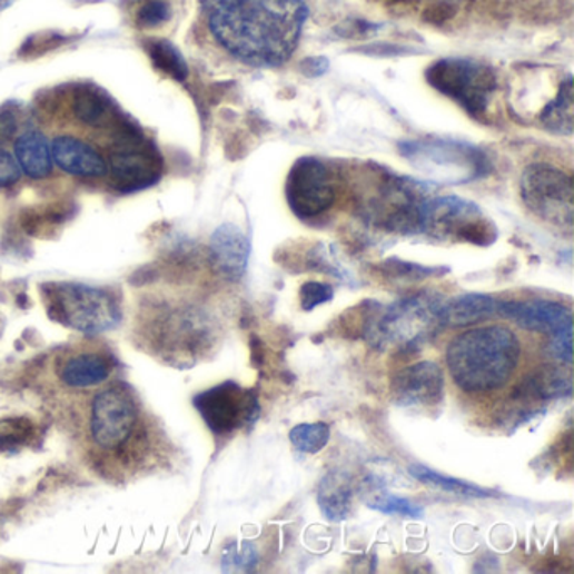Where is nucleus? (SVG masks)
Here are the masks:
<instances>
[{"label":"nucleus","instance_id":"1","mask_svg":"<svg viewBox=\"0 0 574 574\" xmlns=\"http://www.w3.org/2000/svg\"><path fill=\"white\" fill-rule=\"evenodd\" d=\"M202 8L216 41L258 68L284 65L308 18L304 0H202Z\"/></svg>","mask_w":574,"mask_h":574},{"label":"nucleus","instance_id":"2","mask_svg":"<svg viewBox=\"0 0 574 574\" xmlns=\"http://www.w3.org/2000/svg\"><path fill=\"white\" fill-rule=\"evenodd\" d=\"M446 367L467 395H492L511 383L523 359V343L505 326L465 330L446 347Z\"/></svg>","mask_w":574,"mask_h":574},{"label":"nucleus","instance_id":"3","mask_svg":"<svg viewBox=\"0 0 574 574\" xmlns=\"http://www.w3.org/2000/svg\"><path fill=\"white\" fill-rule=\"evenodd\" d=\"M443 298L432 291H419L396 300L385 310L374 311L364 324V339L377 350L398 347L418 350L442 326Z\"/></svg>","mask_w":574,"mask_h":574},{"label":"nucleus","instance_id":"4","mask_svg":"<svg viewBox=\"0 0 574 574\" xmlns=\"http://www.w3.org/2000/svg\"><path fill=\"white\" fill-rule=\"evenodd\" d=\"M41 294L51 320L87 336L108 333L121 323L120 304L105 288L58 281L42 285Z\"/></svg>","mask_w":574,"mask_h":574},{"label":"nucleus","instance_id":"5","mask_svg":"<svg viewBox=\"0 0 574 574\" xmlns=\"http://www.w3.org/2000/svg\"><path fill=\"white\" fill-rule=\"evenodd\" d=\"M88 435L100 454L123 458L137 451L144 435L142 415L136 395L127 386L115 383L91 398Z\"/></svg>","mask_w":574,"mask_h":574},{"label":"nucleus","instance_id":"6","mask_svg":"<svg viewBox=\"0 0 574 574\" xmlns=\"http://www.w3.org/2000/svg\"><path fill=\"white\" fill-rule=\"evenodd\" d=\"M399 152L426 180L439 184L471 182L491 169L481 149L461 140H406L399 144Z\"/></svg>","mask_w":574,"mask_h":574},{"label":"nucleus","instance_id":"7","mask_svg":"<svg viewBox=\"0 0 574 574\" xmlns=\"http://www.w3.org/2000/svg\"><path fill=\"white\" fill-rule=\"evenodd\" d=\"M422 232L443 241L487 246L497 239V228L475 202L457 196L429 198L423 206Z\"/></svg>","mask_w":574,"mask_h":574},{"label":"nucleus","instance_id":"8","mask_svg":"<svg viewBox=\"0 0 574 574\" xmlns=\"http://www.w3.org/2000/svg\"><path fill=\"white\" fill-rule=\"evenodd\" d=\"M433 186L406 177H385L367 206L370 221L389 231L422 232V211Z\"/></svg>","mask_w":574,"mask_h":574},{"label":"nucleus","instance_id":"9","mask_svg":"<svg viewBox=\"0 0 574 574\" xmlns=\"http://www.w3.org/2000/svg\"><path fill=\"white\" fill-rule=\"evenodd\" d=\"M524 205L543 221L566 232H573V180L563 170L547 164H533L521 179Z\"/></svg>","mask_w":574,"mask_h":574},{"label":"nucleus","instance_id":"10","mask_svg":"<svg viewBox=\"0 0 574 574\" xmlns=\"http://www.w3.org/2000/svg\"><path fill=\"white\" fill-rule=\"evenodd\" d=\"M426 80L439 93L457 100L472 115L484 113L494 97V71L474 59L448 58L436 61L426 71Z\"/></svg>","mask_w":574,"mask_h":574},{"label":"nucleus","instance_id":"11","mask_svg":"<svg viewBox=\"0 0 574 574\" xmlns=\"http://www.w3.org/2000/svg\"><path fill=\"white\" fill-rule=\"evenodd\" d=\"M110 172L113 186L120 192H136L160 179L162 159L139 130L120 125L111 147Z\"/></svg>","mask_w":574,"mask_h":574},{"label":"nucleus","instance_id":"12","mask_svg":"<svg viewBox=\"0 0 574 574\" xmlns=\"http://www.w3.org/2000/svg\"><path fill=\"white\" fill-rule=\"evenodd\" d=\"M195 408L215 435H231L257 422L260 416L257 393L241 388L235 380H225L192 399Z\"/></svg>","mask_w":574,"mask_h":574},{"label":"nucleus","instance_id":"13","mask_svg":"<svg viewBox=\"0 0 574 574\" xmlns=\"http://www.w3.org/2000/svg\"><path fill=\"white\" fill-rule=\"evenodd\" d=\"M333 176L326 164L304 157L291 167L287 179V201L301 219L317 218L334 205Z\"/></svg>","mask_w":574,"mask_h":574},{"label":"nucleus","instance_id":"14","mask_svg":"<svg viewBox=\"0 0 574 574\" xmlns=\"http://www.w3.org/2000/svg\"><path fill=\"white\" fill-rule=\"evenodd\" d=\"M392 393L399 406L433 408L445 398V376L433 360L409 364L395 374Z\"/></svg>","mask_w":574,"mask_h":574},{"label":"nucleus","instance_id":"15","mask_svg":"<svg viewBox=\"0 0 574 574\" xmlns=\"http://www.w3.org/2000/svg\"><path fill=\"white\" fill-rule=\"evenodd\" d=\"M113 357L107 350L85 347L62 354L56 363V377L71 392H87L105 385L113 374Z\"/></svg>","mask_w":574,"mask_h":574},{"label":"nucleus","instance_id":"16","mask_svg":"<svg viewBox=\"0 0 574 574\" xmlns=\"http://www.w3.org/2000/svg\"><path fill=\"white\" fill-rule=\"evenodd\" d=\"M498 315L507 318L521 329L530 333L554 336L560 330L573 326V314L566 305L550 300L516 301L501 300Z\"/></svg>","mask_w":574,"mask_h":574},{"label":"nucleus","instance_id":"17","mask_svg":"<svg viewBox=\"0 0 574 574\" xmlns=\"http://www.w3.org/2000/svg\"><path fill=\"white\" fill-rule=\"evenodd\" d=\"M209 251H211L212 267L222 278L229 281L241 280L248 268L251 246H249L248 236L238 226L231 222L219 226L212 232Z\"/></svg>","mask_w":574,"mask_h":574},{"label":"nucleus","instance_id":"18","mask_svg":"<svg viewBox=\"0 0 574 574\" xmlns=\"http://www.w3.org/2000/svg\"><path fill=\"white\" fill-rule=\"evenodd\" d=\"M571 392H573L571 374L563 367L543 364L519 380L511 398L516 402V405L537 406L551 399L571 396Z\"/></svg>","mask_w":574,"mask_h":574},{"label":"nucleus","instance_id":"19","mask_svg":"<svg viewBox=\"0 0 574 574\" xmlns=\"http://www.w3.org/2000/svg\"><path fill=\"white\" fill-rule=\"evenodd\" d=\"M56 166L71 176L100 177L108 170L103 157L81 140L75 137H58L51 147Z\"/></svg>","mask_w":574,"mask_h":574},{"label":"nucleus","instance_id":"20","mask_svg":"<svg viewBox=\"0 0 574 574\" xmlns=\"http://www.w3.org/2000/svg\"><path fill=\"white\" fill-rule=\"evenodd\" d=\"M501 300L491 295L467 294L443 301V327H468L498 315Z\"/></svg>","mask_w":574,"mask_h":574},{"label":"nucleus","instance_id":"21","mask_svg":"<svg viewBox=\"0 0 574 574\" xmlns=\"http://www.w3.org/2000/svg\"><path fill=\"white\" fill-rule=\"evenodd\" d=\"M353 482L346 472L330 471L318 484L317 502L330 523H343L350 516Z\"/></svg>","mask_w":574,"mask_h":574},{"label":"nucleus","instance_id":"22","mask_svg":"<svg viewBox=\"0 0 574 574\" xmlns=\"http://www.w3.org/2000/svg\"><path fill=\"white\" fill-rule=\"evenodd\" d=\"M16 160L26 176L44 179L52 170V154L41 132H26L16 142Z\"/></svg>","mask_w":574,"mask_h":574},{"label":"nucleus","instance_id":"23","mask_svg":"<svg viewBox=\"0 0 574 574\" xmlns=\"http://www.w3.org/2000/svg\"><path fill=\"white\" fill-rule=\"evenodd\" d=\"M573 78L567 77L566 80L561 81L557 93L554 95L553 100L541 111V123L546 127L550 132L557 133V136H571L573 133Z\"/></svg>","mask_w":574,"mask_h":574},{"label":"nucleus","instance_id":"24","mask_svg":"<svg viewBox=\"0 0 574 574\" xmlns=\"http://www.w3.org/2000/svg\"><path fill=\"white\" fill-rule=\"evenodd\" d=\"M409 475L415 477L422 484L428 487L439 488V491L448 492V494L457 495L464 498H487L495 495L491 488L481 487V485L468 484V482L461 481V478L448 477V475L438 474L425 465H409Z\"/></svg>","mask_w":574,"mask_h":574},{"label":"nucleus","instance_id":"25","mask_svg":"<svg viewBox=\"0 0 574 574\" xmlns=\"http://www.w3.org/2000/svg\"><path fill=\"white\" fill-rule=\"evenodd\" d=\"M369 494L366 495L367 507L373 511H379L383 514H396V516L412 517V519H419L423 517L422 505L416 502L408 501V498L396 497V495L389 494L383 487L373 488L367 485Z\"/></svg>","mask_w":574,"mask_h":574},{"label":"nucleus","instance_id":"26","mask_svg":"<svg viewBox=\"0 0 574 574\" xmlns=\"http://www.w3.org/2000/svg\"><path fill=\"white\" fill-rule=\"evenodd\" d=\"M330 439V426L326 423H301L290 432V443L301 454L315 455L326 448Z\"/></svg>","mask_w":574,"mask_h":574},{"label":"nucleus","instance_id":"27","mask_svg":"<svg viewBox=\"0 0 574 574\" xmlns=\"http://www.w3.org/2000/svg\"><path fill=\"white\" fill-rule=\"evenodd\" d=\"M150 59L157 70L169 75L174 80L184 81L187 78V65L179 49L169 41H154L149 46Z\"/></svg>","mask_w":574,"mask_h":574},{"label":"nucleus","instance_id":"28","mask_svg":"<svg viewBox=\"0 0 574 574\" xmlns=\"http://www.w3.org/2000/svg\"><path fill=\"white\" fill-rule=\"evenodd\" d=\"M75 115L83 123L101 127L111 118L110 103L95 90H81L75 98Z\"/></svg>","mask_w":574,"mask_h":574},{"label":"nucleus","instance_id":"29","mask_svg":"<svg viewBox=\"0 0 574 574\" xmlns=\"http://www.w3.org/2000/svg\"><path fill=\"white\" fill-rule=\"evenodd\" d=\"M36 428L28 418L0 419V451L12 452L34 438Z\"/></svg>","mask_w":574,"mask_h":574},{"label":"nucleus","instance_id":"30","mask_svg":"<svg viewBox=\"0 0 574 574\" xmlns=\"http://www.w3.org/2000/svg\"><path fill=\"white\" fill-rule=\"evenodd\" d=\"M258 564V553L248 541L231 543L222 553V571L226 573H248Z\"/></svg>","mask_w":574,"mask_h":574},{"label":"nucleus","instance_id":"31","mask_svg":"<svg viewBox=\"0 0 574 574\" xmlns=\"http://www.w3.org/2000/svg\"><path fill=\"white\" fill-rule=\"evenodd\" d=\"M383 271L388 277L395 278V280H406V281H416L423 280V278L433 277V275H438V268H425L419 267V265L415 264H406V261L393 260L386 261L383 265Z\"/></svg>","mask_w":574,"mask_h":574},{"label":"nucleus","instance_id":"32","mask_svg":"<svg viewBox=\"0 0 574 574\" xmlns=\"http://www.w3.org/2000/svg\"><path fill=\"white\" fill-rule=\"evenodd\" d=\"M550 339V346L546 347L547 356L571 367V364H573V326L560 330Z\"/></svg>","mask_w":574,"mask_h":574},{"label":"nucleus","instance_id":"33","mask_svg":"<svg viewBox=\"0 0 574 574\" xmlns=\"http://www.w3.org/2000/svg\"><path fill=\"white\" fill-rule=\"evenodd\" d=\"M334 288L320 281H307L300 288V304L305 311H311L318 305L333 300Z\"/></svg>","mask_w":574,"mask_h":574},{"label":"nucleus","instance_id":"34","mask_svg":"<svg viewBox=\"0 0 574 574\" xmlns=\"http://www.w3.org/2000/svg\"><path fill=\"white\" fill-rule=\"evenodd\" d=\"M170 18V9L162 0H149L139 9L137 21L144 28H156Z\"/></svg>","mask_w":574,"mask_h":574},{"label":"nucleus","instance_id":"35","mask_svg":"<svg viewBox=\"0 0 574 574\" xmlns=\"http://www.w3.org/2000/svg\"><path fill=\"white\" fill-rule=\"evenodd\" d=\"M21 167L8 150L0 147V187H9L21 179Z\"/></svg>","mask_w":574,"mask_h":574},{"label":"nucleus","instance_id":"36","mask_svg":"<svg viewBox=\"0 0 574 574\" xmlns=\"http://www.w3.org/2000/svg\"><path fill=\"white\" fill-rule=\"evenodd\" d=\"M18 129V121L11 111H0V144L11 139L12 133Z\"/></svg>","mask_w":574,"mask_h":574},{"label":"nucleus","instance_id":"37","mask_svg":"<svg viewBox=\"0 0 574 574\" xmlns=\"http://www.w3.org/2000/svg\"><path fill=\"white\" fill-rule=\"evenodd\" d=\"M301 68H304V73L308 75V77H318V75L326 73L327 68H329V61L324 58H310L304 61Z\"/></svg>","mask_w":574,"mask_h":574}]
</instances>
